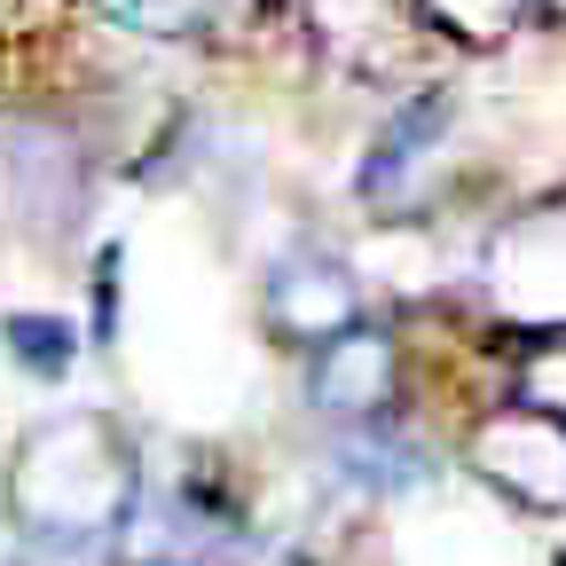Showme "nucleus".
I'll return each mask as SVG.
<instances>
[{
    "label": "nucleus",
    "instance_id": "nucleus-4",
    "mask_svg": "<svg viewBox=\"0 0 566 566\" xmlns=\"http://www.w3.org/2000/svg\"><path fill=\"white\" fill-rule=\"evenodd\" d=\"M87 150L63 126L9 118L0 126V221H17L32 237H63L87 212Z\"/></svg>",
    "mask_w": 566,
    "mask_h": 566
},
{
    "label": "nucleus",
    "instance_id": "nucleus-9",
    "mask_svg": "<svg viewBox=\"0 0 566 566\" xmlns=\"http://www.w3.org/2000/svg\"><path fill=\"white\" fill-rule=\"evenodd\" d=\"M417 32H433L464 55H495L504 40H520L535 24V0H401Z\"/></svg>",
    "mask_w": 566,
    "mask_h": 566
},
{
    "label": "nucleus",
    "instance_id": "nucleus-11",
    "mask_svg": "<svg viewBox=\"0 0 566 566\" xmlns=\"http://www.w3.org/2000/svg\"><path fill=\"white\" fill-rule=\"evenodd\" d=\"M566 424V331H512V394Z\"/></svg>",
    "mask_w": 566,
    "mask_h": 566
},
{
    "label": "nucleus",
    "instance_id": "nucleus-1",
    "mask_svg": "<svg viewBox=\"0 0 566 566\" xmlns=\"http://www.w3.org/2000/svg\"><path fill=\"white\" fill-rule=\"evenodd\" d=\"M142 512L134 433L103 409H71L24 433L9 464V520L24 543H111Z\"/></svg>",
    "mask_w": 566,
    "mask_h": 566
},
{
    "label": "nucleus",
    "instance_id": "nucleus-8",
    "mask_svg": "<svg viewBox=\"0 0 566 566\" xmlns=\"http://www.w3.org/2000/svg\"><path fill=\"white\" fill-rule=\"evenodd\" d=\"M331 472L354 495H409V488L433 480V449H424L401 417H370V424H338Z\"/></svg>",
    "mask_w": 566,
    "mask_h": 566
},
{
    "label": "nucleus",
    "instance_id": "nucleus-2",
    "mask_svg": "<svg viewBox=\"0 0 566 566\" xmlns=\"http://www.w3.org/2000/svg\"><path fill=\"white\" fill-rule=\"evenodd\" d=\"M480 292L504 315V331H566V189L520 205L488 237Z\"/></svg>",
    "mask_w": 566,
    "mask_h": 566
},
{
    "label": "nucleus",
    "instance_id": "nucleus-6",
    "mask_svg": "<svg viewBox=\"0 0 566 566\" xmlns=\"http://www.w3.org/2000/svg\"><path fill=\"white\" fill-rule=\"evenodd\" d=\"M401 378H409V354L401 331L363 315L354 331L323 338L307 354V409L331 424H370V417H401Z\"/></svg>",
    "mask_w": 566,
    "mask_h": 566
},
{
    "label": "nucleus",
    "instance_id": "nucleus-13",
    "mask_svg": "<svg viewBox=\"0 0 566 566\" xmlns=\"http://www.w3.org/2000/svg\"><path fill=\"white\" fill-rule=\"evenodd\" d=\"M535 17H558L566 24V0H535Z\"/></svg>",
    "mask_w": 566,
    "mask_h": 566
},
{
    "label": "nucleus",
    "instance_id": "nucleus-10",
    "mask_svg": "<svg viewBox=\"0 0 566 566\" xmlns=\"http://www.w3.org/2000/svg\"><path fill=\"white\" fill-rule=\"evenodd\" d=\"M237 9V0H103V17L134 40H158V48H189V40H212L221 32V17ZM252 9V0H244Z\"/></svg>",
    "mask_w": 566,
    "mask_h": 566
},
{
    "label": "nucleus",
    "instance_id": "nucleus-12",
    "mask_svg": "<svg viewBox=\"0 0 566 566\" xmlns=\"http://www.w3.org/2000/svg\"><path fill=\"white\" fill-rule=\"evenodd\" d=\"M0 346H9L17 370H32V378H63L71 363H80V331H71L63 315H40V307L0 315Z\"/></svg>",
    "mask_w": 566,
    "mask_h": 566
},
{
    "label": "nucleus",
    "instance_id": "nucleus-3",
    "mask_svg": "<svg viewBox=\"0 0 566 566\" xmlns=\"http://www.w3.org/2000/svg\"><path fill=\"white\" fill-rule=\"evenodd\" d=\"M464 472L480 488H495L512 512L566 520V424L527 409V401H495L488 417H472Z\"/></svg>",
    "mask_w": 566,
    "mask_h": 566
},
{
    "label": "nucleus",
    "instance_id": "nucleus-5",
    "mask_svg": "<svg viewBox=\"0 0 566 566\" xmlns=\"http://www.w3.org/2000/svg\"><path fill=\"white\" fill-rule=\"evenodd\" d=\"M363 315H370L363 275H354L331 244H300V252H283L260 275V323H268L275 346H292V354H315L323 338L354 331Z\"/></svg>",
    "mask_w": 566,
    "mask_h": 566
},
{
    "label": "nucleus",
    "instance_id": "nucleus-7",
    "mask_svg": "<svg viewBox=\"0 0 566 566\" xmlns=\"http://www.w3.org/2000/svg\"><path fill=\"white\" fill-rule=\"evenodd\" d=\"M449 134H457V95L449 87H417L409 103H394L386 126L370 134V150H363V174H354L363 205L370 212H409L424 197V181H433Z\"/></svg>",
    "mask_w": 566,
    "mask_h": 566
}]
</instances>
